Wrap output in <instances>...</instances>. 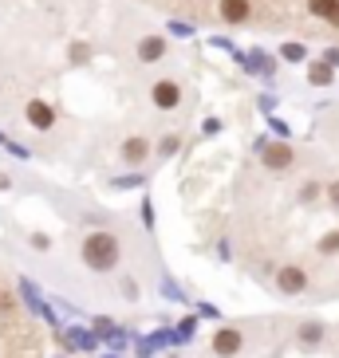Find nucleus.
<instances>
[{
  "label": "nucleus",
  "instance_id": "c756f323",
  "mask_svg": "<svg viewBox=\"0 0 339 358\" xmlns=\"http://www.w3.org/2000/svg\"><path fill=\"white\" fill-rule=\"evenodd\" d=\"M328 24H331V28H339V4H335V8H331V16H328Z\"/></svg>",
  "mask_w": 339,
  "mask_h": 358
},
{
  "label": "nucleus",
  "instance_id": "412c9836",
  "mask_svg": "<svg viewBox=\"0 0 339 358\" xmlns=\"http://www.w3.org/2000/svg\"><path fill=\"white\" fill-rule=\"evenodd\" d=\"M256 106H261L265 115H276V95L272 91H261V95H256Z\"/></svg>",
  "mask_w": 339,
  "mask_h": 358
},
{
  "label": "nucleus",
  "instance_id": "4be33fe9",
  "mask_svg": "<svg viewBox=\"0 0 339 358\" xmlns=\"http://www.w3.org/2000/svg\"><path fill=\"white\" fill-rule=\"evenodd\" d=\"M221 130H225V122H221V118H205V122H202V134H205V138L221 134Z\"/></svg>",
  "mask_w": 339,
  "mask_h": 358
},
{
  "label": "nucleus",
  "instance_id": "6ab92c4d",
  "mask_svg": "<svg viewBox=\"0 0 339 358\" xmlns=\"http://www.w3.org/2000/svg\"><path fill=\"white\" fill-rule=\"evenodd\" d=\"M319 193H324V185H319V181H304V185H300V201H304V205H316Z\"/></svg>",
  "mask_w": 339,
  "mask_h": 358
},
{
  "label": "nucleus",
  "instance_id": "cd10ccee",
  "mask_svg": "<svg viewBox=\"0 0 339 358\" xmlns=\"http://www.w3.org/2000/svg\"><path fill=\"white\" fill-rule=\"evenodd\" d=\"M87 55H91V52H87V43H75V48H71V59H87Z\"/></svg>",
  "mask_w": 339,
  "mask_h": 358
},
{
  "label": "nucleus",
  "instance_id": "dca6fc26",
  "mask_svg": "<svg viewBox=\"0 0 339 358\" xmlns=\"http://www.w3.org/2000/svg\"><path fill=\"white\" fill-rule=\"evenodd\" d=\"M193 331H198V319H193V315H186V319L178 323V331H174V343H190V338H193Z\"/></svg>",
  "mask_w": 339,
  "mask_h": 358
},
{
  "label": "nucleus",
  "instance_id": "7ed1b4c3",
  "mask_svg": "<svg viewBox=\"0 0 339 358\" xmlns=\"http://www.w3.org/2000/svg\"><path fill=\"white\" fill-rule=\"evenodd\" d=\"M209 347H213V355H217V358H233V355H241V350H244V335L237 331V327H217L213 338H209Z\"/></svg>",
  "mask_w": 339,
  "mask_h": 358
},
{
  "label": "nucleus",
  "instance_id": "1a4fd4ad",
  "mask_svg": "<svg viewBox=\"0 0 339 358\" xmlns=\"http://www.w3.org/2000/svg\"><path fill=\"white\" fill-rule=\"evenodd\" d=\"M162 55H166V36H142L138 40V64H158Z\"/></svg>",
  "mask_w": 339,
  "mask_h": 358
},
{
  "label": "nucleus",
  "instance_id": "f8f14e48",
  "mask_svg": "<svg viewBox=\"0 0 339 358\" xmlns=\"http://www.w3.org/2000/svg\"><path fill=\"white\" fill-rule=\"evenodd\" d=\"M280 59H284V64H307L312 55H307V48H304V43L288 40V43H280Z\"/></svg>",
  "mask_w": 339,
  "mask_h": 358
},
{
  "label": "nucleus",
  "instance_id": "423d86ee",
  "mask_svg": "<svg viewBox=\"0 0 339 358\" xmlns=\"http://www.w3.org/2000/svg\"><path fill=\"white\" fill-rule=\"evenodd\" d=\"M276 287L284 295H300L307 287V272L300 264H280V268H276Z\"/></svg>",
  "mask_w": 339,
  "mask_h": 358
},
{
  "label": "nucleus",
  "instance_id": "f257e3e1",
  "mask_svg": "<svg viewBox=\"0 0 339 358\" xmlns=\"http://www.w3.org/2000/svg\"><path fill=\"white\" fill-rule=\"evenodd\" d=\"M79 256H83V264L91 272H111L118 264V256H123V244H118L115 232H91L83 241V248H79Z\"/></svg>",
  "mask_w": 339,
  "mask_h": 358
},
{
  "label": "nucleus",
  "instance_id": "a878e982",
  "mask_svg": "<svg viewBox=\"0 0 339 358\" xmlns=\"http://www.w3.org/2000/svg\"><path fill=\"white\" fill-rule=\"evenodd\" d=\"M142 221H146V229H154V205L150 201H142Z\"/></svg>",
  "mask_w": 339,
  "mask_h": 358
},
{
  "label": "nucleus",
  "instance_id": "4468645a",
  "mask_svg": "<svg viewBox=\"0 0 339 358\" xmlns=\"http://www.w3.org/2000/svg\"><path fill=\"white\" fill-rule=\"evenodd\" d=\"M316 252L319 256H339V229H331V232H324V236H319Z\"/></svg>",
  "mask_w": 339,
  "mask_h": 358
},
{
  "label": "nucleus",
  "instance_id": "6e6552de",
  "mask_svg": "<svg viewBox=\"0 0 339 358\" xmlns=\"http://www.w3.org/2000/svg\"><path fill=\"white\" fill-rule=\"evenodd\" d=\"M24 118H28L36 130H52L55 127V110H52V103H43V99H28Z\"/></svg>",
  "mask_w": 339,
  "mask_h": 358
},
{
  "label": "nucleus",
  "instance_id": "a211bd4d",
  "mask_svg": "<svg viewBox=\"0 0 339 358\" xmlns=\"http://www.w3.org/2000/svg\"><path fill=\"white\" fill-rule=\"evenodd\" d=\"M166 32L178 36V40H190V36H198V28H193V24H186V20H170Z\"/></svg>",
  "mask_w": 339,
  "mask_h": 358
},
{
  "label": "nucleus",
  "instance_id": "b1692460",
  "mask_svg": "<svg viewBox=\"0 0 339 358\" xmlns=\"http://www.w3.org/2000/svg\"><path fill=\"white\" fill-rule=\"evenodd\" d=\"M142 181H146L142 173H130V178H118L115 185H118V189H130V185H142Z\"/></svg>",
  "mask_w": 339,
  "mask_h": 358
},
{
  "label": "nucleus",
  "instance_id": "c85d7f7f",
  "mask_svg": "<svg viewBox=\"0 0 339 358\" xmlns=\"http://www.w3.org/2000/svg\"><path fill=\"white\" fill-rule=\"evenodd\" d=\"M198 311H202L205 319H221V315H217V307H213V303H202V307H198Z\"/></svg>",
  "mask_w": 339,
  "mask_h": 358
},
{
  "label": "nucleus",
  "instance_id": "f03ea898",
  "mask_svg": "<svg viewBox=\"0 0 339 358\" xmlns=\"http://www.w3.org/2000/svg\"><path fill=\"white\" fill-rule=\"evenodd\" d=\"M233 59H237V67H241V71L261 75V79H265L268 87L276 83V59H272L268 52H261V48H249V52H241V48H237Z\"/></svg>",
  "mask_w": 339,
  "mask_h": 358
},
{
  "label": "nucleus",
  "instance_id": "5701e85b",
  "mask_svg": "<svg viewBox=\"0 0 339 358\" xmlns=\"http://www.w3.org/2000/svg\"><path fill=\"white\" fill-rule=\"evenodd\" d=\"M209 48H221V52H237L229 36H209Z\"/></svg>",
  "mask_w": 339,
  "mask_h": 358
},
{
  "label": "nucleus",
  "instance_id": "9d476101",
  "mask_svg": "<svg viewBox=\"0 0 339 358\" xmlns=\"http://www.w3.org/2000/svg\"><path fill=\"white\" fill-rule=\"evenodd\" d=\"M123 162L127 166H142V162H150V142L142 134H134V138H127L123 142Z\"/></svg>",
  "mask_w": 339,
  "mask_h": 358
},
{
  "label": "nucleus",
  "instance_id": "2eb2a0df",
  "mask_svg": "<svg viewBox=\"0 0 339 358\" xmlns=\"http://www.w3.org/2000/svg\"><path fill=\"white\" fill-rule=\"evenodd\" d=\"M339 0H307V12L316 16V20H328L331 16V8H335Z\"/></svg>",
  "mask_w": 339,
  "mask_h": 358
},
{
  "label": "nucleus",
  "instance_id": "39448f33",
  "mask_svg": "<svg viewBox=\"0 0 339 358\" xmlns=\"http://www.w3.org/2000/svg\"><path fill=\"white\" fill-rule=\"evenodd\" d=\"M181 83H174V79H158V83L150 87V103L158 106V110H178L181 106Z\"/></svg>",
  "mask_w": 339,
  "mask_h": 358
},
{
  "label": "nucleus",
  "instance_id": "393cba45",
  "mask_svg": "<svg viewBox=\"0 0 339 358\" xmlns=\"http://www.w3.org/2000/svg\"><path fill=\"white\" fill-rule=\"evenodd\" d=\"M319 59H324L328 67H339V43H335V48H328V52L319 55Z\"/></svg>",
  "mask_w": 339,
  "mask_h": 358
},
{
  "label": "nucleus",
  "instance_id": "aec40b11",
  "mask_svg": "<svg viewBox=\"0 0 339 358\" xmlns=\"http://www.w3.org/2000/svg\"><path fill=\"white\" fill-rule=\"evenodd\" d=\"M268 130H272V134L280 138V142H288V134H292V127H288V122H284L280 115H268Z\"/></svg>",
  "mask_w": 339,
  "mask_h": 358
},
{
  "label": "nucleus",
  "instance_id": "20e7f679",
  "mask_svg": "<svg viewBox=\"0 0 339 358\" xmlns=\"http://www.w3.org/2000/svg\"><path fill=\"white\" fill-rule=\"evenodd\" d=\"M261 162H265V169H272V173H284V169H292V162H296V150L276 138V142H268V146L261 150Z\"/></svg>",
  "mask_w": 339,
  "mask_h": 358
},
{
  "label": "nucleus",
  "instance_id": "f3484780",
  "mask_svg": "<svg viewBox=\"0 0 339 358\" xmlns=\"http://www.w3.org/2000/svg\"><path fill=\"white\" fill-rule=\"evenodd\" d=\"M178 150H181V134H166L158 142V158H174Z\"/></svg>",
  "mask_w": 339,
  "mask_h": 358
},
{
  "label": "nucleus",
  "instance_id": "bb28decb",
  "mask_svg": "<svg viewBox=\"0 0 339 358\" xmlns=\"http://www.w3.org/2000/svg\"><path fill=\"white\" fill-rule=\"evenodd\" d=\"M324 193H328V201H331V205H335V209H339V181H331V185H328V189H324Z\"/></svg>",
  "mask_w": 339,
  "mask_h": 358
},
{
  "label": "nucleus",
  "instance_id": "9b49d317",
  "mask_svg": "<svg viewBox=\"0 0 339 358\" xmlns=\"http://www.w3.org/2000/svg\"><path fill=\"white\" fill-rule=\"evenodd\" d=\"M304 79H307V87H331L335 83V67H328L324 59H307Z\"/></svg>",
  "mask_w": 339,
  "mask_h": 358
},
{
  "label": "nucleus",
  "instance_id": "0eeeda50",
  "mask_svg": "<svg viewBox=\"0 0 339 358\" xmlns=\"http://www.w3.org/2000/svg\"><path fill=\"white\" fill-rule=\"evenodd\" d=\"M217 16H221L229 28H241V24H249V16H253V4H249V0H217Z\"/></svg>",
  "mask_w": 339,
  "mask_h": 358
},
{
  "label": "nucleus",
  "instance_id": "ddd939ff",
  "mask_svg": "<svg viewBox=\"0 0 339 358\" xmlns=\"http://www.w3.org/2000/svg\"><path fill=\"white\" fill-rule=\"evenodd\" d=\"M319 338H324V323H319V319H304V323H300V343H304V347H316Z\"/></svg>",
  "mask_w": 339,
  "mask_h": 358
}]
</instances>
